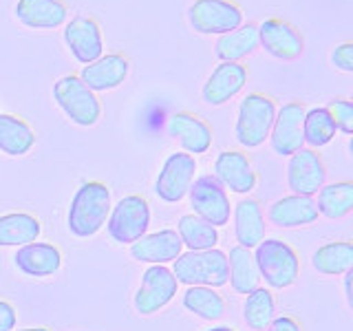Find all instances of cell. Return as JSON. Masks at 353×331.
<instances>
[{"instance_id":"37","label":"cell","mask_w":353,"mask_h":331,"mask_svg":"<svg viewBox=\"0 0 353 331\" xmlns=\"http://www.w3.org/2000/svg\"><path fill=\"white\" fill-rule=\"evenodd\" d=\"M16 320H18L16 309L7 301H0V331H14Z\"/></svg>"},{"instance_id":"15","label":"cell","mask_w":353,"mask_h":331,"mask_svg":"<svg viewBox=\"0 0 353 331\" xmlns=\"http://www.w3.org/2000/svg\"><path fill=\"white\" fill-rule=\"evenodd\" d=\"M214 177L225 190L234 194H250L259 185V172L243 150L219 152L214 159Z\"/></svg>"},{"instance_id":"38","label":"cell","mask_w":353,"mask_h":331,"mask_svg":"<svg viewBox=\"0 0 353 331\" xmlns=\"http://www.w3.org/2000/svg\"><path fill=\"white\" fill-rule=\"evenodd\" d=\"M342 292H345L347 307L353 312V268L345 274V281H342Z\"/></svg>"},{"instance_id":"35","label":"cell","mask_w":353,"mask_h":331,"mask_svg":"<svg viewBox=\"0 0 353 331\" xmlns=\"http://www.w3.org/2000/svg\"><path fill=\"white\" fill-rule=\"evenodd\" d=\"M331 64L342 73H353V40L336 44L329 53Z\"/></svg>"},{"instance_id":"25","label":"cell","mask_w":353,"mask_h":331,"mask_svg":"<svg viewBox=\"0 0 353 331\" xmlns=\"http://www.w3.org/2000/svg\"><path fill=\"white\" fill-rule=\"evenodd\" d=\"M228 274H230L228 283L241 296H248L256 287H261V274L256 268L254 252L243 245H234L228 252Z\"/></svg>"},{"instance_id":"3","label":"cell","mask_w":353,"mask_h":331,"mask_svg":"<svg viewBox=\"0 0 353 331\" xmlns=\"http://www.w3.org/2000/svg\"><path fill=\"white\" fill-rule=\"evenodd\" d=\"M174 279L185 287H223L230 281L228 254L219 248L201 252H181L179 259L172 261Z\"/></svg>"},{"instance_id":"31","label":"cell","mask_w":353,"mask_h":331,"mask_svg":"<svg viewBox=\"0 0 353 331\" xmlns=\"http://www.w3.org/2000/svg\"><path fill=\"white\" fill-rule=\"evenodd\" d=\"M176 234H179L183 248L190 252H201V250H212L219 243V228L210 225L196 214H183L176 223Z\"/></svg>"},{"instance_id":"29","label":"cell","mask_w":353,"mask_h":331,"mask_svg":"<svg viewBox=\"0 0 353 331\" xmlns=\"http://www.w3.org/2000/svg\"><path fill=\"white\" fill-rule=\"evenodd\" d=\"M40 221L29 212H11L0 217V248H22L40 237Z\"/></svg>"},{"instance_id":"11","label":"cell","mask_w":353,"mask_h":331,"mask_svg":"<svg viewBox=\"0 0 353 331\" xmlns=\"http://www.w3.org/2000/svg\"><path fill=\"white\" fill-rule=\"evenodd\" d=\"M179 290V281L174 279V274L165 265H150L143 272L141 285L135 294V309L141 316H152L165 305H170V301L176 296Z\"/></svg>"},{"instance_id":"34","label":"cell","mask_w":353,"mask_h":331,"mask_svg":"<svg viewBox=\"0 0 353 331\" xmlns=\"http://www.w3.org/2000/svg\"><path fill=\"white\" fill-rule=\"evenodd\" d=\"M329 110L331 119H334L336 130L345 132V135H353V99L351 97H334L325 106Z\"/></svg>"},{"instance_id":"24","label":"cell","mask_w":353,"mask_h":331,"mask_svg":"<svg viewBox=\"0 0 353 331\" xmlns=\"http://www.w3.org/2000/svg\"><path fill=\"white\" fill-rule=\"evenodd\" d=\"M259 49V25L243 22L234 31L219 36L214 42V53L221 62H241Z\"/></svg>"},{"instance_id":"12","label":"cell","mask_w":353,"mask_h":331,"mask_svg":"<svg viewBox=\"0 0 353 331\" xmlns=\"http://www.w3.org/2000/svg\"><path fill=\"white\" fill-rule=\"evenodd\" d=\"M259 47H263L276 60L292 62L303 55L305 38L290 20L272 16L259 25Z\"/></svg>"},{"instance_id":"41","label":"cell","mask_w":353,"mask_h":331,"mask_svg":"<svg viewBox=\"0 0 353 331\" xmlns=\"http://www.w3.org/2000/svg\"><path fill=\"white\" fill-rule=\"evenodd\" d=\"M347 148H349V154H351V159H353V135L349 137V146Z\"/></svg>"},{"instance_id":"18","label":"cell","mask_w":353,"mask_h":331,"mask_svg":"<svg viewBox=\"0 0 353 331\" xmlns=\"http://www.w3.org/2000/svg\"><path fill=\"white\" fill-rule=\"evenodd\" d=\"M320 212L314 197L305 194H287L276 199L268 208V221L270 225L281 230H296V228H309L318 221Z\"/></svg>"},{"instance_id":"21","label":"cell","mask_w":353,"mask_h":331,"mask_svg":"<svg viewBox=\"0 0 353 331\" xmlns=\"http://www.w3.org/2000/svg\"><path fill=\"white\" fill-rule=\"evenodd\" d=\"M69 5L64 0H18L16 20L27 29L51 31L66 25Z\"/></svg>"},{"instance_id":"20","label":"cell","mask_w":353,"mask_h":331,"mask_svg":"<svg viewBox=\"0 0 353 331\" xmlns=\"http://www.w3.org/2000/svg\"><path fill=\"white\" fill-rule=\"evenodd\" d=\"M183 250V243L176 234V230H157L150 234H143L139 241H135L130 245V257L139 263L148 265H163L179 259V254Z\"/></svg>"},{"instance_id":"27","label":"cell","mask_w":353,"mask_h":331,"mask_svg":"<svg viewBox=\"0 0 353 331\" xmlns=\"http://www.w3.org/2000/svg\"><path fill=\"white\" fill-rule=\"evenodd\" d=\"M316 205L320 217L338 221L353 212V179H342L325 183L316 194Z\"/></svg>"},{"instance_id":"19","label":"cell","mask_w":353,"mask_h":331,"mask_svg":"<svg viewBox=\"0 0 353 331\" xmlns=\"http://www.w3.org/2000/svg\"><path fill=\"white\" fill-rule=\"evenodd\" d=\"M130 71V60L124 53H104L91 64H84L80 71V80L93 93H106L126 82Z\"/></svg>"},{"instance_id":"33","label":"cell","mask_w":353,"mask_h":331,"mask_svg":"<svg viewBox=\"0 0 353 331\" xmlns=\"http://www.w3.org/2000/svg\"><path fill=\"white\" fill-rule=\"evenodd\" d=\"M303 132H305L307 148L318 150L334 141L338 130H336L334 119L329 115V110L325 106H314V108H307V113H305Z\"/></svg>"},{"instance_id":"23","label":"cell","mask_w":353,"mask_h":331,"mask_svg":"<svg viewBox=\"0 0 353 331\" xmlns=\"http://www.w3.org/2000/svg\"><path fill=\"white\" fill-rule=\"evenodd\" d=\"M234 214V237L239 241V245L254 250L259 243L265 239V212L259 199H241V201L232 208Z\"/></svg>"},{"instance_id":"10","label":"cell","mask_w":353,"mask_h":331,"mask_svg":"<svg viewBox=\"0 0 353 331\" xmlns=\"http://www.w3.org/2000/svg\"><path fill=\"white\" fill-rule=\"evenodd\" d=\"M188 194H190V205L196 217H201L214 228L228 225V221L232 217V203L228 190L219 183L214 174L196 177Z\"/></svg>"},{"instance_id":"5","label":"cell","mask_w":353,"mask_h":331,"mask_svg":"<svg viewBox=\"0 0 353 331\" xmlns=\"http://www.w3.org/2000/svg\"><path fill=\"white\" fill-rule=\"evenodd\" d=\"M53 99L62 113L77 126H95L102 117V102L97 93H93L75 73L64 75L53 84Z\"/></svg>"},{"instance_id":"16","label":"cell","mask_w":353,"mask_h":331,"mask_svg":"<svg viewBox=\"0 0 353 331\" xmlns=\"http://www.w3.org/2000/svg\"><path fill=\"white\" fill-rule=\"evenodd\" d=\"M250 69L243 62H219L201 88L203 102L210 106H223L236 97L248 84Z\"/></svg>"},{"instance_id":"30","label":"cell","mask_w":353,"mask_h":331,"mask_svg":"<svg viewBox=\"0 0 353 331\" xmlns=\"http://www.w3.org/2000/svg\"><path fill=\"white\" fill-rule=\"evenodd\" d=\"M276 318V296L270 287H256L245 296L243 320L252 331H265Z\"/></svg>"},{"instance_id":"26","label":"cell","mask_w":353,"mask_h":331,"mask_svg":"<svg viewBox=\"0 0 353 331\" xmlns=\"http://www.w3.org/2000/svg\"><path fill=\"white\" fill-rule=\"evenodd\" d=\"M312 265L318 274L345 276L353 268V241L340 239L323 243L312 257Z\"/></svg>"},{"instance_id":"40","label":"cell","mask_w":353,"mask_h":331,"mask_svg":"<svg viewBox=\"0 0 353 331\" xmlns=\"http://www.w3.org/2000/svg\"><path fill=\"white\" fill-rule=\"evenodd\" d=\"M18 331H51L47 327H33V329H18Z\"/></svg>"},{"instance_id":"9","label":"cell","mask_w":353,"mask_h":331,"mask_svg":"<svg viewBox=\"0 0 353 331\" xmlns=\"http://www.w3.org/2000/svg\"><path fill=\"white\" fill-rule=\"evenodd\" d=\"M194 179H196L194 154H188L183 150L170 152L157 174V181H154V194L165 203H179L190 192V185Z\"/></svg>"},{"instance_id":"22","label":"cell","mask_w":353,"mask_h":331,"mask_svg":"<svg viewBox=\"0 0 353 331\" xmlns=\"http://www.w3.org/2000/svg\"><path fill=\"white\" fill-rule=\"evenodd\" d=\"M14 263L22 274L36 276V279H47V276H53L62 268V254L53 243L36 241L18 248V252L14 254Z\"/></svg>"},{"instance_id":"8","label":"cell","mask_w":353,"mask_h":331,"mask_svg":"<svg viewBox=\"0 0 353 331\" xmlns=\"http://www.w3.org/2000/svg\"><path fill=\"white\" fill-rule=\"evenodd\" d=\"M305 113L307 106L303 99H290L279 110H276V119L270 132V146L274 154L279 157H292L294 152L305 148Z\"/></svg>"},{"instance_id":"28","label":"cell","mask_w":353,"mask_h":331,"mask_svg":"<svg viewBox=\"0 0 353 331\" xmlns=\"http://www.w3.org/2000/svg\"><path fill=\"white\" fill-rule=\"evenodd\" d=\"M36 143V132L18 115L0 113V150L9 157H22Z\"/></svg>"},{"instance_id":"1","label":"cell","mask_w":353,"mask_h":331,"mask_svg":"<svg viewBox=\"0 0 353 331\" xmlns=\"http://www.w3.org/2000/svg\"><path fill=\"white\" fill-rule=\"evenodd\" d=\"M110 190L102 181H86L77 188V192L71 201L66 225L71 234L88 239L95 237L99 228L106 225L110 214Z\"/></svg>"},{"instance_id":"13","label":"cell","mask_w":353,"mask_h":331,"mask_svg":"<svg viewBox=\"0 0 353 331\" xmlns=\"http://www.w3.org/2000/svg\"><path fill=\"white\" fill-rule=\"evenodd\" d=\"M64 44L77 64H91L104 55V33L91 16H75L64 25Z\"/></svg>"},{"instance_id":"7","label":"cell","mask_w":353,"mask_h":331,"mask_svg":"<svg viewBox=\"0 0 353 331\" xmlns=\"http://www.w3.org/2000/svg\"><path fill=\"white\" fill-rule=\"evenodd\" d=\"M150 205L141 194H128L119 199L117 205L110 208L106 221L108 237L121 245H132L143 234H148Z\"/></svg>"},{"instance_id":"17","label":"cell","mask_w":353,"mask_h":331,"mask_svg":"<svg viewBox=\"0 0 353 331\" xmlns=\"http://www.w3.org/2000/svg\"><path fill=\"white\" fill-rule=\"evenodd\" d=\"M165 130H168L170 137L181 143L183 152L188 154H205L214 141L212 126L196 113H190V110L174 113L165 124Z\"/></svg>"},{"instance_id":"32","label":"cell","mask_w":353,"mask_h":331,"mask_svg":"<svg viewBox=\"0 0 353 331\" xmlns=\"http://www.w3.org/2000/svg\"><path fill=\"white\" fill-rule=\"evenodd\" d=\"M181 303L201 320H219L225 314V301L214 287H188Z\"/></svg>"},{"instance_id":"14","label":"cell","mask_w":353,"mask_h":331,"mask_svg":"<svg viewBox=\"0 0 353 331\" xmlns=\"http://www.w3.org/2000/svg\"><path fill=\"white\" fill-rule=\"evenodd\" d=\"M327 181V166L323 154L314 148H301L287 161V185L292 194L316 197Z\"/></svg>"},{"instance_id":"39","label":"cell","mask_w":353,"mask_h":331,"mask_svg":"<svg viewBox=\"0 0 353 331\" xmlns=\"http://www.w3.org/2000/svg\"><path fill=\"white\" fill-rule=\"evenodd\" d=\"M205 331H236V329H232V327H228V325H216V327H210V329H205Z\"/></svg>"},{"instance_id":"42","label":"cell","mask_w":353,"mask_h":331,"mask_svg":"<svg viewBox=\"0 0 353 331\" xmlns=\"http://www.w3.org/2000/svg\"><path fill=\"white\" fill-rule=\"evenodd\" d=\"M351 99H353V95H351Z\"/></svg>"},{"instance_id":"2","label":"cell","mask_w":353,"mask_h":331,"mask_svg":"<svg viewBox=\"0 0 353 331\" xmlns=\"http://www.w3.org/2000/svg\"><path fill=\"white\" fill-rule=\"evenodd\" d=\"M254 259L261 274V281L274 290H287L301 279V257L283 239H263L254 248Z\"/></svg>"},{"instance_id":"6","label":"cell","mask_w":353,"mask_h":331,"mask_svg":"<svg viewBox=\"0 0 353 331\" xmlns=\"http://www.w3.org/2000/svg\"><path fill=\"white\" fill-rule=\"evenodd\" d=\"M245 20V11L236 0H194L188 7V22L201 36H225Z\"/></svg>"},{"instance_id":"4","label":"cell","mask_w":353,"mask_h":331,"mask_svg":"<svg viewBox=\"0 0 353 331\" xmlns=\"http://www.w3.org/2000/svg\"><path fill=\"white\" fill-rule=\"evenodd\" d=\"M276 99L268 93L254 91L243 97L236 113L234 135L243 148H259L270 139L276 119Z\"/></svg>"},{"instance_id":"36","label":"cell","mask_w":353,"mask_h":331,"mask_svg":"<svg viewBox=\"0 0 353 331\" xmlns=\"http://www.w3.org/2000/svg\"><path fill=\"white\" fill-rule=\"evenodd\" d=\"M265 331H305V329L301 325V320L294 316H276Z\"/></svg>"}]
</instances>
